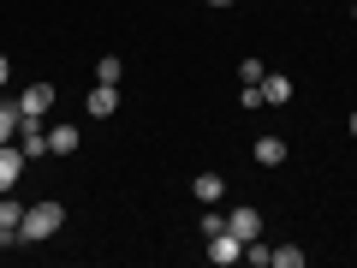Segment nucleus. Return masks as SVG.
I'll return each instance as SVG.
<instances>
[{
  "instance_id": "obj_6",
  "label": "nucleus",
  "mask_w": 357,
  "mask_h": 268,
  "mask_svg": "<svg viewBox=\"0 0 357 268\" xmlns=\"http://www.w3.org/2000/svg\"><path fill=\"white\" fill-rule=\"evenodd\" d=\"M256 89H262V102L268 107H286V102H292V77H286V72H262V84H256Z\"/></svg>"
},
{
  "instance_id": "obj_5",
  "label": "nucleus",
  "mask_w": 357,
  "mask_h": 268,
  "mask_svg": "<svg viewBox=\"0 0 357 268\" xmlns=\"http://www.w3.org/2000/svg\"><path fill=\"white\" fill-rule=\"evenodd\" d=\"M208 262H215V268L244 262V239H238V232H215V239H208Z\"/></svg>"
},
{
  "instance_id": "obj_22",
  "label": "nucleus",
  "mask_w": 357,
  "mask_h": 268,
  "mask_svg": "<svg viewBox=\"0 0 357 268\" xmlns=\"http://www.w3.org/2000/svg\"><path fill=\"white\" fill-rule=\"evenodd\" d=\"M351 137H357V114H351Z\"/></svg>"
},
{
  "instance_id": "obj_9",
  "label": "nucleus",
  "mask_w": 357,
  "mask_h": 268,
  "mask_svg": "<svg viewBox=\"0 0 357 268\" xmlns=\"http://www.w3.org/2000/svg\"><path fill=\"white\" fill-rule=\"evenodd\" d=\"M191 197H197V203H208V209H215L220 197H227V179H220V173H197V179H191Z\"/></svg>"
},
{
  "instance_id": "obj_12",
  "label": "nucleus",
  "mask_w": 357,
  "mask_h": 268,
  "mask_svg": "<svg viewBox=\"0 0 357 268\" xmlns=\"http://www.w3.org/2000/svg\"><path fill=\"white\" fill-rule=\"evenodd\" d=\"M18 126H24V114H18V102H0V143H13Z\"/></svg>"
},
{
  "instance_id": "obj_20",
  "label": "nucleus",
  "mask_w": 357,
  "mask_h": 268,
  "mask_svg": "<svg viewBox=\"0 0 357 268\" xmlns=\"http://www.w3.org/2000/svg\"><path fill=\"white\" fill-rule=\"evenodd\" d=\"M6 77H13V60H6V54H0V89H6Z\"/></svg>"
},
{
  "instance_id": "obj_4",
  "label": "nucleus",
  "mask_w": 357,
  "mask_h": 268,
  "mask_svg": "<svg viewBox=\"0 0 357 268\" xmlns=\"http://www.w3.org/2000/svg\"><path fill=\"white\" fill-rule=\"evenodd\" d=\"M18 179H24V149L18 143H0V197H13Z\"/></svg>"
},
{
  "instance_id": "obj_15",
  "label": "nucleus",
  "mask_w": 357,
  "mask_h": 268,
  "mask_svg": "<svg viewBox=\"0 0 357 268\" xmlns=\"http://www.w3.org/2000/svg\"><path fill=\"white\" fill-rule=\"evenodd\" d=\"M244 262H250V268H274V244L250 239V244H244Z\"/></svg>"
},
{
  "instance_id": "obj_14",
  "label": "nucleus",
  "mask_w": 357,
  "mask_h": 268,
  "mask_svg": "<svg viewBox=\"0 0 357 268\" xmlns=\"http://www.w3.org/2000/svg\"><path fill=\"white\" fill-rule=\"evenodd\" d=\"M72 149H77V131L72 126H54L48 131V155H72Z\"/></svg>"
},
{
  "instance_id": "obj_7",
  "label": "nucleus",
  "mask_w": 357,
  "mask_h": 268,
  "mask_svg": "<svg viewBox=\"0 0 357 268\" xmlns=\"http://www.w3.org/2000/svg\"><path fill=\"white\" fill-rule=\"evenodd\" d=\"M13 143H18V149H24V161H36V155H48V131H42V119H24Z\"/></svg>"
},
{
  "instance_id": "obj_18",
  "label": "nucleus",
  "mask_w": 357,
  "mask_h": 268,
  "mask_svg": "<svg viewBox=\"0 0 357 268\" xmlns=\"http://www.w3.org/2000/svg\"><path fill=\"white\" fill-rule=\"evenodd\" d=\"M262 72H268L262 60H238V77H244V84H262Z\"/></svg>"
},
{
  "instance_id": "obj_23",
  "label": "nucleus",
  "mask_w": 357,
  "mask_h": 268,
  "mask_svg": "<svg viewBox=\"0 0 357 268\" xmlns=\"http://www.w3.org/2000/svg\"><path fill=\"white\" fill-rule=\"evenodd\" d=\"M351 18H357V0H351Z\"/></svg>"
},
{
  "instance_id": "obj_10",
  "label": "nucleus",
  "mask_w": 357,
  "mask_h": 268,
  "mask_svg": "<svg viewBox=\"0 0 357 268\" xmlns=\"http://www.w3.org/2000/svg\"><path fill=\"white\" fill-rule=\"evenodd\" d=\"M18 227H24V203H0V244H18Z\"/></svg>"
},
{
  "instance_id": "obj_21",
  "label": "nucleus",
  "mask_w": 357,
  "mask_h": 268,
  "mask_svg": "<svg viewBox=\"0 0 357 268\" xmlns=\"http://www.w3.org/2000/svg\"><path fill=\"white\" fill-rule=\"evenodd\" d=\"M208 6H232V0H208Z\"/></svg>"
},
{
  "instance_id": "obj_17",
  "label": "nucleus",
  "mask_w": 357,
  "mask_h": 268,
  "mask_svg": "<svg viewBox=\"0 0 357 268\" xmlns=\"http://www.w3.org/2000/svg\"><path fill=\"white\" fill-rule=\"evenodd\" d=\"M215 232H227V215L220 209H203V239H215Z\"/></svg>"
},
{
  "instance_id": "obj_2",
  "label": "nucleus",
  "mask_w": 357,
  "mask_h": 268,
  "mask_svg": "<svg viewBox=\"0 0 357 268\" xmlns=\"http://www.w3.org/2000/svg\"><path fill=\"white\" fill-rule=\"evenodd\" d=\"M48 107H54V84H24L18 89V114L24 119H42Z\"/></svg>"
},
{
  "instance_id": "obj_8",
  "label": "nucleus",
  "mask_w": 357,
  "mask_h": 268,
  "mask_svg": "<svg viewBox=\"0 0 357 268\" xmlns=\"http://www.w3.org/2000/svg\"><path fill=\"white\" fill-rule=\"evenodd\" d=\"M89 114H96V119H107V114H119V84H96V89H89Z\"/></svg>"
},
{
  "instance_id": "obj_19",
  "label": "nucleus",
  "mask_w": 357,
  "mask_h": 268,
  "mask_svg": "<svg viewBox=\"0 0 357 268\" xmlns=\"http://www.w3.org/2000/svg\"><path fill=\"white\" fill-rule=\"evenodd\" d=\"M238 107H268V102H262V89H256V84H244V89H238Z\"/></svg>"
},
{
  "instance_id": "obj_16",
  "label": "nucleus",
  "mask_w": 357,
  "mask_h": 268,
  "mask_svg": "<svg viewBox=\"0 0 357 268\" xmlns=\"http://www.w3.org/2000/svg\"><path fill=\"white\" fill-rule=\"evenodd\" d=\"M274 268H304V251H298V244H280V251H274Z\"/></svg>"
},
{
  "instance_id": "obj_13",
  "label": "nucleus",
  "mask_w": 357,
  "mask_h": 268,
  "mask_svg": "<svg viewBox=\"0 0 357 268\" xmlns=\"http://www.w3.org/2000/svg\"><path fill=\"white\" fill-rule=\"evenodd\" d=\"M119 77H126V60L119 54H102L96 60V84H119Z\"/></svg>"
},
{
  "instance_id": "obj_1",
  "label": "nucleus",
  "mask_w": 357,
  "mask_h": 268,
  "mask_svg": "<svg viewBox=\"0 0 357 268\" xmlns=\"http://www.w3.org/2000/svg\"><path fill=\"white\" fill-rule=\"evenodd\" d=\"M60 227H66V203H30L18 239H24V244H42V239H54Z\"/></svg>"
},
{
  "instance_id": "obj_3",
  "label": "nucleus",
  "mask_w": 357,
  "mask_h": 268,
  "mask_svg": "<svg viewBox=\"0 0 357 268\" xmlns=\"http://www.w3.org/2000/svg\"><path fill=\"white\" fill-rule=\"evenodd\" d=\"M227 232H238L244 244H250V239H262V209H250V203L227 209Z\"/></svg>"
},
{
  "instance_id": "obj_11",
  "label": "nucleus",
  "mask_w": 357,
  "mask_h": 268,
  "mask_svg": "<svg viewBox=\"0 0 357 268\" xmlns=\"http://www.w3.org/2000/svg\"><path fill=\"white\" fill-rule=\"evenodd\" d=\"M250 155H256L262 167H280V161H286V137H256V149H250Z\"/></svg>"
}]
</instances>
